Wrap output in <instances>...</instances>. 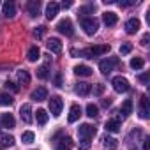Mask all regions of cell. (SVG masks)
<instances>
[{"mask_svg": "<svg viewBox=\"0 0 150 150\" xmlns=\"http://www.w3.org/2000/svg\"><path fill=\"white\" fill-rule=\"evenodd\" d=\"M96 127L88 125V124H83L78 127V134H80V146L81 150H88L90 148V139L96 136Z\"/></svg>", "mask_w": 150, "mask_h": 150, "instance_id": "obj_1", "label": "cell"}, {"mask_svg": "<svg viewBox=\"0 0 150 150\" xmlns=\"http://www.w3.org/2000/svg\"><path fill=\"white\" fill-rule=\"evenodd\" d=\"M110 51V44H99V46H90V48H85L83 51H80L81 57L85 58H94V57H99V55H104Z\"/></svg>", "mask_w": 150, "mask_h": 150, "instance_id": "obj_2", "label": "cell"}, {"mask_svg": "<svg viewBox=\"0 0 150 150\" xmlns=\"http://www.w3.org/2000/svg\"><path fill=\"white\" fill-rule=\"evenodd\" d=\"M81 28L87 35H94L99 28V21L96 18H81Z\"/></svg>", "mask_w": 150, "mask_h": 150, "instance_id": "obj_3", "label": "cell"}, {"mask_svg": "<svg viewBox=\"0 0 150 150\" xmlns=\"http://www.w3.org/2000/svg\"><path fill=\"white\" fill-rule=\"evenodd\" d=\"M111 85H113L115 92H118V94H122V92H129V88H131L129 81H127L124 76H117V78H113V80H111Z\"/></svg>", "mask_w": 150, "mask_h": 150, "instance_id": "obj_4", "label": "cell"}, {"mask_svg": "<svg viewBox=\"0 0 150 150\" xmlns=\"http://www.w3.org/2000/svg\"><path fill=\"white\" fill-rule=\"evenodd\" d=\"M57 30L60 32V34H64V35H72L74 34V27H72V21L69 20V18H64V20H60L58 21V25H57Z\"/></svg>", "mask_w": 150, "mask_h": 150, "instance_id": "obj_5", "label": "cell"}, {"mask_svg": "<svg viewBox=\"0 0 150 150\" xmlns=\"http://www.w3.org/2000/svg\"><path fill=\"white\" fill-rule=\"evenodd\" d=\"M62 108H64V101H62V97L53 96V97L50 99V111L53 113V117H60Z\"/></svg>", "mask_w": 150, "mask_h": 150, "instance_id": "obj_6", "label": "cell"}, {"mask_svg": "<svg viewBox=\"0 0 150 150\" xmlns=\"http://www.w3.org/2000/svg\"><path fill=\"white\" fill-rule=\"evenodd\" d=\"M117 64H118V58H117V57H111V58L101 60V62H99V69H101V72H103V74H110Z\"/></svg>", "mask_w": 150, "mask_h": 150, "instance_id": "obj_7", "label": "cell"}, {"mask_svg": "<svg viewBox=\"0 0 150 150\" xmlns=\"http://www.w3.org/2000/svg\"><path fill=\"white\" fill-rule=\"evenodd\" d=\"M139 117L141 118L150 117V106H148V97L146 96H141V99H139Z\"/></svg>", "mask_w": 150, "mask_h": 150, "instance_id": "obj_8", "label": "cell"}, {"mask_svg": "<svg viewBox=\"0 0 150 150\" xmlns=\"http://www.w3.org/2000/svg\"><path fill=\"white\" fill-rule=\"evenodd\" d=\"M20 117L25 124H32V106L30 104H23L20 108Z\"/></svg>", "mask_w": 150, "mask_h": 150, "instance_id": "obj_9", "label": "cell"}, {"mask_svg": "<svg viewBox=\"0 0 150 150\" xmlns=\"http://www.w3.org/2000/svg\"><path fill=\"white\" fill-rule=\"evenodd\" d=\"M72 146H74V141L69 136H64L60 138V141H57V150H71Z\"/></svg>", "mask_w": 150, "mask_h": 150, "instance_id": "obj_10", "label": "cell"}, {"mask_svg": "<svg viewBox=\"0 0 150 150\" xmlns=\"http://www.w3.org/2000/svg\"><path fill=\"white\" fill-rule=\"evenodd\" d=\"M74 92H76L78 96H81V97H87L92 92V85L90 83H78L76 87H74Z\"/></svg>", "mask_w": 150, "mask_h": 150, "instance_id": "obj_11", "label": "cell"}, {"mask_svg": "<svg viewBox=\"0 0 150 150\" xmlns=\"http://www.w3.org/2000/svg\"><path fill=\"white\" fill-rule=\"evenodd\" d=\"M2 13H4V16L6 18H14L16 16V6H14V2H6L4 6H2Z\"/></svg>", "mask_w": 150, "mask_h": 150, "instance_id": "obj_12", "label": "cell"}, {"mask_svg": "<svg viewBox=\"0 0 150 150\" xmlns=\"http://www.w3.org/2000/svg\"><path fill=\"white\" fill-rule=\"evenodd\" d=\"M46 46H48V50H50L51 53H60V51H62V42H60V39H57V37L48 39Z\"/></svg>", "mask_w": 150, "mask_h": 150, "instance_id": "obj_13", "label": "cell"}, {"mask_svg": "<svg viewBox=\"0 0 150 150\" xmlns=\"http://www.w3.org/2000/svg\"><path fill=\"white\" fill-rule=\"evenodd\" d=\"M58 9H60V4L50 2V4L46 6V18H48V20H53V18L58 14Z\"/></svg>", "mask_w": 150, "mask_h": 150, "instance_id": "obj_14", "label": "cell"}, {"mask_svg": "<svg viewBox=\"0 0 150 150\" xmlns=\"http://www.w3.org/2000/svg\"><path fill=\"white\" fill-rule=\"evenodd\" d=\"M103 21H104L106 27H113V25H117L118 16H117L115 13H111V11H106V13L103 14Z\"/></svg>", "mask_w": 150, "mask_h": 150, "instance_id": "obj_15", "label": "cell"}, {"mask_svg": "<svg viewBox=\"0 0 150 150\" xmlns=\"http://www.w3.org/2000/svg\"><path fill=\"white\" fill-rule=\"evenodd\" d=\"M138 28H139V20L138 18H131V20L125 21V32L127 34H136Z\"/></svg>", "mask_w": 150, "mask_h": 150, "instance_id": "obj_16", "label": "cell"}, {"mask_svg": "<svg viewBox=\"0 0 150 150\" xmlns=\"http://www.w3.org/2000/svg\"><path fill=\"white\" fill-rule=\"evenodd\" d=\"M30 97L34 99V101H44V99H48V90L44 88V87H39V88H35L32 94H30Z\"/></svg>", "mask_w": 150, "mask_h": 150, "instance_id": "obj_17", "label": "cell"}, {"mask_svg": "<svg viewBox=\"0 0 150 150\" xmlns=\"http://www.w3.org/2000/svg\"><path fill=\"white\" fill-rule=\"evenodd\" d=\"M27 7H28V13H30L32 18H35L41 13V2L39 0H30V2L27 4Z\"/></svg>", "mask_w": 150, "mask_h": 150, "instance_id": "obj_18", "label": "cell"}, {"mask_svg": "<svg viewBox=\"0 0 150 150\" xmlns=\"http://www.w3.org/2000/svg\"><path fill=\"white\" fill-rule=\"evenodd\" d=\"M0 124H2L4 127H7V129H13V127L16 125V122H14V117H13L11 113H4L2 117H0Z\"/></svg>", "mask_w": 150, "mask_h": 150, "instance_id": "obj_19", "label": "cell"}, {"mask_svg": "<svg viewBox=\"0 0 150 150\" xmlns=\"http://www.w3.org/2000/svg\"><path fill=\"white\" fill-rule=\"evenodd\" d=\"M80 117H81V108H80L78 104H72L71 110H69V122H71V124L76 122Z\"/></svg>", "mask_w": 150, "mask_h": 150, "instance_id": "obj_20", "label": "cell"}, {"mask_svg": "<svg viewBox=\"0 0 150 150\" xmlns=\"http://www.w3.org/2000/svg\"><path fill=\"white\" fill-rule=\"evenodd\" d=\"M104 129H106L108 132H118V131H120V120H118V118L108 120L106 125H104Z\"/></svg>", "mask_w": 150, "mask_h": 150, "instance_id": "obj_21", "label": "cell"}, {"mask_svg": "<svg viewBox=\"0 0 150 150\" xmlns=\"http://www.w3.org/2000/svg\"><path fill=\"white\" fill-rule=\"evenodd\" d=\"M74 74H76V76H90L92 74V69L88 67V65H76L74 67Z\"/></svg>", "mask_w": 150, "mask_h": 150, "instance_id": "obj_22", "label": "cell"}, {"mask_svg": "<svg viewBox=\"0 0 150 150\" xmlns=\"http://www.w3.org/2000/svg\"><path fill=\"white\" fill-rule=\"evenodd\" d=\"M16 74H18V81H20L21 85H28V83H30V74H28V71L20 69Z\"/></svg>", "mask_w": 150, "mask_h": 150, "instance_id": "obj_23", "label": "cell"}, {"mask_svg": "<svg viewBox=\"0 0 150 150\" xmlns=\"http://www.w3.org/2000/svg\"><path fill=\"white\" fill-rule=\"evenodd\" d=\"M27 58H28V62H35V60H39V58H41V51H39V48H37V46H32V48L28 50V53H27Z\"/></svg>", "mask_w": 150, "mask_h": 150, "instance_id": "obj_24", "label": "cell"}, {"mask_svg": "<svg viewBox=\"0 0 150 150\" xmlns=\"http://www.w3.org/2000/svg\"><path fill=\"white\" fill-rule=\"evenodd\" d=\"M131 113H132V101H131V99H127V101L122 104V108H120V115L125 118V117H129Z\"/></svg>", "mask_w": 150, "mask_h": 150, "instance_id": "obj_25", "label": "cell"}, {"mask_svg": "<svg viewBox=\"0 0 150 150\" xmlns=\"http://www.w3.org/2000/svg\"><path fill=\"white\" fill-rule=\"evenodd\" d=\"M35 118H37V122H39L41 125H44V124L48 122L50 115L46 113V110H37V111H35Z\"/></svg>", "mask_w": 150, "mask_h": 150, "instance_id": "obj_26", "label": "cell"}, {"mask_svg": "<svg viewBox=\"0 0 150 150\" xmlns=\"http://www.w3.org/2000/svg\"><path fill=\"white\" fill-rule=\"evenodd\" d=\"M103 145H104L106 148H111V150H113V148L118 146V141H117L115 138H111V136H104V138H103Z\"/></svg>", "mask_w": 150, "mask_h": 150, "instance_id": "obj_27", "label": "cell"}, {"mask_svg": "<svg viewBox=\"0 0 150 150\" xmlns=\"http://www.w3.org/2000/svg\"><path fill=\"white\" fill-rule=\"evenodd\" d=\"M0 143L4 146H13L14 145V138L11 134H0Z\"/></svg>", "mask_w": 150, "mask_h": 150, "instance_id": "obj_28", "label": "cell"}, {"mask_svg": "<svg viewBox=\"0 0 150 150\" xmlns=\"http://www.w3.org/2000/svg\"><path fill=\"white\" fill-rule=\"evenodd\" d=\"M13 103H14L13 96H9V94H0V106H11Z\"/></svg>", "mask_w": 150, "mask_h": 150, "instance_id": "obj_29", "label": "cell"}, {"mask_svg": "<svg viewBox=\"0 0 150 150\" xmlns=\"http://www.w3.org/2000/svg\"><path fill=\"white\" fill-rule=\"evenodd\" d=\"M87 115H88L90 118H96V117L99 115V108H97L96 104H92V103L87 104Z\"/></svg>", "mask_w": 150, "mask_h": 150, "instance_id": "obj_30", "label": "cell"}, {"mask_svg": "<svg viewBox=\"0 0 150 150\" xmlns=\"http://www.w3.org/2000/svg\"><path fill=\"white\" fill-rule=\"evenodd\" d=\"M145 65V60L141 58V57H134V58H131V67L132 69H141Z\"/></svg>", "mask_w": 150, "mask_h": 150, "instance_id": "obj_31", "label": "cell"}, {"mask_svg": "<svg viewBox=\"0 0 150 150\" xmlns=\"http://www.w3.org/2000/svg\"><path fill=\"white\" fill-rule=\"evenodd\" d=\"M21 139H23V143H32V141L35 139V134H34L32 131H27V132L21 134Z\"/></svg>", "mask_w": 150, "mask_h": 150, "instance_id": "obj_32", "label": "cell"}, {"mask_svg": "<svg viewBox=\"0 0 150 150\" xmlns=\"http://www.w3.org/2000/svg\"><path fill=\"white\" fill-rule=\"evenodd\" d=\"M37 78H41V80H46L48 78V65H41L37 69Z\"/></svg>", "mask_w": 150, "mask_h": 150, "instance_id": "obj_33", "label": "cell"}, {"mask_svg": "<svg viewBox=\"0 0 150 150\" xmlns=\"http://www.w3.org/2000/svg\"><path fill=\"white\" fill-rule=\"evenodd\" d=\"M132 51V44L131 42H124L122 46H120V55H127V53H131Z\"/></svg>", "mask_w": 150, "mask_h": 150, "instance_id": "obj_34", "label": "cell"}, {"mask_svg": "<svg viewBox=\"0 0 150 150\" xmlns=\"http://www.w3.org/2000/svg\"><path fill=\"white\" fill-rule=\"evenodd\" d=\"M44 34H46V27H42V25H41V27H37V28L34 30V37H37V39H41Z\"/></svg>", "mask_w": 150, "mask_h": 150, "instance_id": "obj_35", "label": "cell"}, {"mask_svg": "<svg viewBox=\"0 0 150 150\" xmlns=\"http://www.w3.org/2000/svg\"><path fill=\"white\" fill-rule=\"evenodd\" d=\"M94 9H96V6H85V7H81V9H80V16H85V14L92 13Z\"/></svg>", "mask_w": 150, "mask_h": 150, "instance_id": "obj_36", "label": "cell"}, {"mask_svg": "<svg viewBox=\"0 0 150 150\" xmlns=\"http://www.w3.org/2000/svg\"><path fill=\"white\" fill-rule=\"evenodd\" d=\"M138 80H139L143 85H146V83H148V72H143V74H139V76H138Z\"/></svg>", "mask_w": 150, "mask_h": 150, "instance_id": "obj_37", "label": "cell"}, {"mask_svg": "<svg viewBox=\"0 0 150 150\" xmlns=\"http://www.w3.org/2000/svg\"><path fill=\"white\" fill-rule=\"evenodd\" d=\"M6 87H7V88H11L13 92H18V90H20V87H18V85H14V83H11V81H7V83H6Z\"/></svg>", "mask_w": 150, "mask_h": 150, "instance_id": "obj_38", "label": "cell"}, {"mask_svg": "<svg viewBox=\"0 0 150 150\" xmlns=\"http://www.w3.org/2000/svg\"><path fill=\"white\" fill-rule=\"evenodd\" d=\"M94 92H96L97 96H101V94L104 92V85H103V83H99V85H96V90H94Z\"/></svg>", "mask_w": 150, "mask_h": 150, "instance_id": "obj_39", "label": "cell"}, {"mask_svg": "<svg viewBox=\"0 0 150 150\" xmlns=\"http://www.w3.org/2000/svg\"><path fill=\"white\" fill-rule=\"evenodd\" d=\"M55 85H57V87H62V74H60V72L55 76Z\"/></svg>", "mask_w": 150, "mask_h": 150, "instance_id": "obj_40", "label": "cell"}, {"mask_svg": "<svg viewBox=\"0 0 150 150\" xmlns=\"http://www.w3.org/2000/svg\"><path fill=\"white\" fill-rule=\"evenodd\" d=\"M148 39H150V35H148V34H145V35L141 37V44H143V46H146V44H148Z\"/></svg>", "mask_w": 150, "mask_h": 150, "instance_id": "obj_41", "label": "cell"}, {"mask_svg": "<svg viewBox=\"0 0 150 150\" xmlns=\"http://www.w3.org/2000/svg\"><path fill=\"white\" fill-rule=\"evenodd\" d=\"M148 148H150V139L145 138V139H143V150H148Z\"/></svg>", "mask_w": 150, "mask_h": 150, "instance_id": "obj_42", "label": "cell"}, {"mask_svg": "<svg viewBox=\"0 0 150 150\" xmlns=\"http://www.w3.org/2000/svg\"><path fill=\"white\" fill-rule=\"evenodd\" d=\"M71 6H72V2H62L60 4V7H64V9H69Z\"/></svg>", "mask_w": 150, "mask_h": 150, "instance_id": "obj_43", "label": "cell"}, {"mask_svg": "<svg viewBox=\"0 0 150 150\" xmlns=\"http://www.w3.org/2000/svg\"><path fill=\"white\" fill-rule=\"evenodd\" d=\"M103 106H104V108L111 106V99H103Z\"/></svg>", "mask_w": 150, "mask_h": 150, "instance_id": "obj_44", "label": "cell"}]
</instances>
